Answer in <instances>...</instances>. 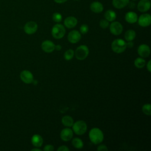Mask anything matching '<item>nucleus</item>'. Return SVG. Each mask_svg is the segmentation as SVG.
I'll use <instances>...</instances> for the list:
<instances>
[{
	"label": "nucleus",
	"mask_w": 151,
	"mask_h": 151,
	"mask_svg": "<svg viewBox=\"0 0 151 151\" xmlns=\"http://www.w3.org/2000/svg\"><path fill=\"white\" fill-rule=\"evenodd\" d=\"M88 136L91 142L95 145L101 143L104 139V135L102 131L97 127L91 129L89 132Z\"/></svg>",
	"instance_id": "obj_1"
},
{
	"label": "nucleus",
	"mask_w": 151,
	"mask_h": 151,
	"mask_svg": "<svg viewBox=\"0 0 151 151\" xmlns=\"http://www.w3.org/2000/svg\"><path fill=\"white\" fill-rule=\"evenodd\" d=\"M111 47L113 52L117 54L122 53L127 48L126 42L122 39H116L112 42Z\"/></svg>",
	"instance_id": "obj_2"
},
{
	"label": "nucleus",
	"mask_w": 151,
	"mask_h": 151,
	"mask_svg": "<svg viewBox=\"0 0 151 151\" xmlns=\"http://www.w3.org/2000/svg\"><path fill=\"white\" fill-rule=\"evenodd\" d=\"M65 34V27L60 24H55L51 29V34L55 39L62 38Z\"/></svg>",
	"instance_id": "obj_3"
},
{
	"label": "nucleus",
	"mask_w": 151,
	"mask_h": 151,
	"mask_svg": "<svg viewBox=\"0 0 151 151\" xmlns=\"http://www.w3.org/2000/svg\"><path fill=\"white\" fill-rule=\"evenodd\" d=\"M73 130L77 135H82L87 130V126L86 123L83 120H78L73 123Z\"/></svg>",
	"instance_id": "obj_4"
},
{
	"label": "nucleus",
	"mask_w": 151,
	"mask_h": 151,
	"mask_svg": "<svg viewBox=\"0 0 151 151\" xmlns=\"http://www.w3.org/2000/svg\"><path fill=\"white\" fill-rule=\"evenodd\" d=\"M89 53V50L87 45H81L78 46L74 51V55L77 59L83 60L87 58Z\"/></svg>",
	"instance_id": "obj_5"
},
{
	"label": "nucleus",
	"mask_w": 151,
	"mask_h": 151,
	"mask_svg": "<svg viewBox=\"0 0 151 151\" xmlns=\"http://www.w3.org/2000/svg\"><path fill=\"white\" fill-rule=\"evenodd\" d=\"M37 29L38 25L34 21H28L25 24L24 27V32L28 35L34 34L37 31Z\"/></svg>",
	"instance_id": "obj_6"
},
{
	"label": "nucleus",
	"mask_w": 151,
	"mask_h": 151,
	"mask_svg": "<svg viewBox=\"0 0 151 151\" xmlns=\"http://www.w3.org/2000/svg\"><path fill=\"white\" fill-rule=\"evenodd\" d=\"M138 24L140 26L146 27L151 24V16L149 14H143L137 19Z\"/></svg>",
	"instance_id": "obj_7"
},
{
	"label": "nucleus",
	"mask_w": 151,
	"mask_h": 151,
	"mask_svg": "<svg viewBox=\"0 0 151 151\" xmlns=\"http://www.w3.org/2000/svg\"><path fill=\"white\" fill-rule=\"evenodd\" d=\"M123 26L118 21H114L110 25V31L114 35H120L123 31Z\"/></svg>",
	"instance_id": "obj_8"
},
{
	"label": "nucleus",
	"mask_w": 151,
	"mask_h": 151,
	"mask_svg": "<svg viewBox=\"0 0 151 151\" xmlns=\"http://www.w3.org/2000/svg\"><path fill=\"white\" fill-rule=\"evenodd\" d=\"M21 80L26 84H30L34 81V77L32 74L28 70H25L20 73Z\"/></svg>",
	"instance_id": "obj_9"
},
{
	"label": "nucleus",
	"mask_w": 151,
	"mask_h": 151,
	"mask_svg": "<svg viewBox=\"0 0 151 151\" xmlns=\"http://www.w3.org/2000/svg\"><path fill=\"white\" fill-rule=\"evenodd\" d=\"M67 38L70 42L72 44H75L78 42L80 40L81 38V35L80 32L78 31L72 30L68 33Z\"/></svg>",
	"instance_id": "obj_10"
},
{
	"label": "nucleus",
	"mask_w": 151,
	"mask_h": 151,
	"mask_svg": "<svg viewBox=\"0 0 151 151\" xmlns=\"http://www.w3.org/2000/svg\"><path fill=\"white\" fill-rule=\"evenodd\" d=\"M73 136V132L70 128L63 129L60 132V138L65 142L70 141Z\"/></svg>",
	"instance_id": "obj_11"
},
{
	"label": "nucleus",
	"mask_w": 151,
	"mask_h": 151,
	"mask_svg": "<svg viewBox=\"0 0 151 151\" xmlns=\"http://www.w3.org/2000/svg\"><path fill=\"white\" fill-rule=\"evenodd\" d=\"M41 49L47 53L52 52L55 50V44L50 40H45L41 44Z\"/></svg>",
	"instance_id": "obj_12"
},
{
	"label": "nucleus",
	"mask_w": 151,
	"mask_h": 151,
	"mask_svg": "<svg viewBox=\"0 0 151 151\" xmlns=\"http://www.w3.org/2000/svg\"><path fill=\"white\" fill-rule=\"evenodd\" d=\"M137 52L142 57H148L150 54V49L149 45L146 44H141L137 48Z\"/></svg>",
	"instance_id": "obj_13"
},
{
	"label": "nucleus",
	"mask_w": 151,
	"mask_h": 151,
	"mask_svg": "<svg viewBox=\"0 0 151 151\" xmlns=\"http://www.w3.org/2000/svg\"><path fill=\"white\" fill-rule=\"evenodd\" d=\"M150 8V1L149 0H140L137 4V9L141 12H145Z\"/></svg>",
	"instance_id": "obj_14"
},
{
	"label": "nucleus",
	"mask_w": 151,
	"mask_h": 151,
	"mask_svg": "<svg viewBox=\"0 0 151 151\" xmlns=\"http://www.w3.org/2000/svg\"><path fill=\"white\" fill-rule=\"evenodd\" d=\"M64 24L67 28H73L77 24V19L76 17L73 16L68 17L64 19Z\"/></svg>",
	"instance_id": "obj_15"
},
{
	"label": "nucleus",
	"mask_w": 151,
	"mask_h": 151,
	"mask_svg": "<svg viewBox=\"0 0 151 151\" xmlns=\"http://www.w3.org/2000/svg\"><path fill=\"white\" fill-rule=\"evenodd\" d=\"M90 9L94 13H100L103 11V4L99 1H94L90 4Z\"/></svg>",
	"instance_id": "obj_16"
},
{
	"label": "nucleus",
	"mask_w": 151,
	"mask_h": 151,
	"mask_svg": "<svg viewBox=\"0 0 151 151\" xmlns=\"http://www.w3.org/2000/svg\"><path fill=\"white\" fill-rule=\"evenodd\" d=\"M138 17L136 12L129 11L125 15V20L130 24H134L137 21Z\"/></svg>",
	"instance_id": "obj_17"
},
{
	"label": "nucleus",
	"mask_w": 151,
	"mask_h": 151,
	"mask_svg": "<svg viewBox=\"0 0 151 151\" xmlns=\"http://www.w3.org/2000/svg\"><path fill=\"white\" fill-rule=\"evenodd\" d=\"M31 143L35 147H40L43 144V139L40 134H34L31 137Z\"/></svg>",
	"instance_id": "obj_18"
},
{
	"label": "nucleus",
	"mask_w": 151,
	"mask_h": 151,
	"mask_svg": "<svg viewBox=\"0 0 151 151\" xmlns=\"http://www.w3.org/2000/svg\"><path fill=\"white\" fill-rule=\"evenodd\" d=\"M129 0H113L112 4L117 9H122L127 5Z\"/></svg>",
	"instance_id": "obj_19"
},
{
	"label": "nucleus",
	"mask_w": 151,
	"mask_h": 151,
	"mask_svg": "<svg viewBox=\"0 0 151 151\" xmlns=\"http://www.w3.org/2000/svg\"><path fill=\"white\" fill-rule=\"evenodd\" d=\"M104 17L105 19L109 22H112L114 21L116 18V14L114 11L111 9H109L105 12Z\"/></svg>",
	"instance_id": "obj_20"
},
{
	"label": "nucleus",
	"mask_w": 151,
	"mask_h": 151,
	"mask_svg": "<svg viewBox=\"0 0 151 151\" xmlns=\"http://www.w3.org/2000/svg\"><path fill=\"white\" fill-rule=\"evenodd\" d=\"M61 122L64 126L66 127H71L74 123V120L72 117L66 115L63 117L61 119Z\"/></svg>",
	"instance_id": "obj_21"
},
{
	"label": "nucleus",
	"mask_w": 151,
	"mask_h": 151,
	"mask_svg": "<svg viewBox=\"0 0 151 151\" xmlns=\"http://www.w3.org/2000/svg\"><path fill=\"white\" fill-rule=\"evenodd\" d=\"M136 37V32L133 29L127 30L124 34V38L127 41H133Z\"/></svg>",
	"instance_id": "obj_22"
},
{
	"label": "nucleus",
	"mask_w": 151,
	"mask_h": 151,
	"mask_svg": "<svg viewBox=\"0 0 151 151\" xmlns=\"http://www.w3.org/2000/svg\"><path fill=\"white\" fill-rule=\"evenodd\" d=\"M134 64L136 67L138 68H142L144 67V66L145 65L146 62L145 60L142 57H138L135 59Z\"/></svg>",
	"instance_id": "obj_23"
},
{
	"label": "nucleus",
	"mask_w": 151,
	"mask_h": 151,
	"mask_svg": "<svg viewBox=\"0 0 151 151\" xmlns=\"http://www.w3.org/2000/svg\"><path fill=\"white\" fill-rule=\"evenodd\" d=\"M72 145L77 149H81L83 147V142L82 140L78 137H75L73 139Z\"/></svg>",
	"instance_id": "obj_24"
},
{
	"label": "nucleus",
	"mask_w": 151,
	"mask_h": 151,
	"mask_svg": "<svg viewBox=\"0 0 151 151\" xmlns=\"http://www.w3.org/2000/svg\"><path fill=\"white\" fill-rule=\"evenodd\" d=\"M74 55V51L71 49H69V50H67L64 52V58L66 60H71L73 58Z\"/></svg>",
	"instance_id": "obj_25"
},
{
	"label": "nucleus",
	"mask_w": 151,
	"mask_h": 151,
	"mask_svg": "<svg viewBox=\"0 0 151 151\" xmlns=\"http://www.w3.org/2000/svg\"><path fill=\"white\" fill-rule=\"evenodd\" d=\"M142 111L145 114L151 115V106L149 103L145 104L142 107Z\"/></svg>",
	"instance_id": "obj_26"
},
{
	"label": "nucleus",
	"mask_w": 151,
	"mask_h": 151,
	"mask_svg": "<svg viewBox=\"0 0 151 151\" xmlns=\"http://www.w3.org/2000/svg\"><path fill=\"white\" fill-rule=\"evenodd\" d=\"M52 20L55 22H60L62 20V15L59 12H55L52 17Z\"/></svg>",
	"instance_id": "obj_27"
},
{
	"label": "nucleus",
	"mask_w": 151,
	"mask_h": 151,
	"mask_svg": "<svg viewBox=\"0 0 151 151\" xmlns=\"http://www.w3.org/2000/svg\"><path fill=\"white\" fill-rule=\"evenodd\" d=\"M99 25L100 27L101 28H103V29H106L107 28L109 27V22L106 20V19H101L100 22H99Z\"/></svg>",
	"instance_id": "obj_28"
},
{
	"label": "nucleus",
	"mask_w": 151,
	"mask_h": 151,
	"mask_svg": "<svg viewBox=\"0 0 151 151\" xmlns=\"http://www.w3.org/2000/svg\"><path fill=\"white\" fill-rule=\"evenodd\" d=\"M80 32L85 34L88 31V26L87 24H82L80 27Z\"/></svg>",
	"instance_id": "obj_29"
},
{
	"label": "nucleus",
	"mask_w": 151,
	"mask_h": 151,
	"mask_svg": "<svg viewBox=\"0 0 151 151\" xmlns=\"http://www.w3.org/2000/svg\"><path fill=\"white\" fill-rule=\"evenodd\" d=\"M54 150V147L51 145H45V147H44V151H53Z\"/></svg>",
	"instance_id": "obj_30"
},
{
	"label": "nucleus",
	"mask_w": 151,
	"mask_h": 151,
	"mask_svg": "<svg viewBox=\"0 0 151 151\" xmlns=\"http://www.w3.org/2000/svg\"><path fill=\"white\" fill-rule=\"evenodd\" d=\"M97 150L99 151H107L108 150V148L107 147V146L104 145H99L97 148Z\"/></svg>",
	"instance_id": "obj_31"
},
{
	"label": "nucleus",
	"mask_w": 151,
	"mask_h": 151,
	"mask_svg": "<svg viewBox=\"0 0 151 151\" xmlns=\"http://www.w3.org/2000/svg\"><path fill=\"white\" fill-rule=\"evenodd\" d=\"M58 151H69V149L66 146H61L57 149Z\"/></svg>",
	"instance_id": "obj_32"
},
{
	"label": "nucleus",
	"mask_w": 151,
	"mask_h": 151,
	"mask_svg": "<svg viewBox=\"0 0 151 151\" xmlns=\"http://www.w3.org/2000/svg\"><path fill=\"white\" fill-rule=\"evenodd\" d=\"M133 45H134V44L132 41H128V42L126 43V47L129 48H132L133 47Z\"/></svg>",
	"instance_id": "obj_33"
},
{
	"label": "nucleus",
	"mask_w": 151,
	"mask_h": 151,
	"mask_svg": "<svg viewBox=\"0 0 151 151\" xmlns=\"http://www.w3.org/2000/svg\"><path fill=\"white\" fill-rule=\"evenodd\" d=\"M147 69L149 72L151 71V60H149L147 63Z\"/></svg>",
	"instance_id": "obj_34"
},
{
	"label": "nucleus",
	"mask_w": 151,
	"mask_h": 151,
	"mask_svg": "<svg viewBox=\"0 0 151 151\" xmlns=\"http://www.w3.org/2000/svg\"><path fill=\"white\" fill-rule=\"evenodd\" d=\"M54 2H55L57 4H63L66 2L67 0H54Z\"/></svg>",
	"instance_id": "obj_35"
},
{
	"label": "nucleus",
	"mask_w": 151,
	"mask_h": 151,
	"mask_svg": "<svg viewBox=\"0 0 151 151\" xmlns=\"http://www.w3.org/2000/svg\"><path fill=\"white\" fill-rule=\"evenodd\" d=\"M61 48H62L61 45H60L59 44H58L57 45H55V50H56L57 51H60L61 49Z\"/></svg>",
	"instance_id": "obj_36"
},
{
	"label": "nucleus",
	"mask_w": 151,
	"mask_h": 151,
	"mask_svg": "<svg viewBox=\"0 0 151 151\" xmlns=\"http://www.w3.org/2000/svg\"><path fill=\"white\" fill-rule=\"evenodd\" d=\"M31 150L32 151H41V150L40 149H39V148H38V147H37V148H34V149H31Z\"/></svg>",
	"instance_id": "obj_37"
},
{
	"label": "nucleus",
	"mask_w": 151,
	"mask_h": 151,
	"mask_svg": "<svg viewBox=\"0 0 151 151\" xmlns=\"http://www.w3.org/2000/svg\"><path fill=\"white\" fill-rule=\"evenodd\" d=\"M74 1H78V0H74Z\"/></svg>",
	"instance_id": "obj_38"
},
{
	"label": "nucleus",
	"mask_w": 151,
	"mask_h": 151,
	"mask_svg": "<svg viewBox=\"0 0 151 151\" xmlns=\"http://www.w3.org/2000/svg\"><path fill=\"white\" fill-rule=\"evenodd\" d=\"M133 1H136V0H133Z\"/></svg>",
	"instance_id": "obj_39"
}]
</instances>
